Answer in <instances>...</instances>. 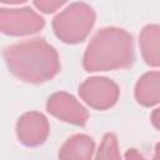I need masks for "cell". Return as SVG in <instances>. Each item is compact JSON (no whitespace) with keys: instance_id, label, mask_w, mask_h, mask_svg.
Here are the masks:
<instances>
[{"instance_id":"cell-1","label":"cell","mask_w":160,"mask_h":160,"mask_svg":"<svg viewBox=\"0 0 160 160\" xmlns=\"http://www.w3.org/2000/svg\"><path fill=\"white\" fill-rule=\"evenodd\" d=\"M2 55L9 71L26 82L48 81L60 70L58 52L44 39L26 40L8 46Z\"/></svg>"},{"instance_id":"cell-2","label":"cell","mask_w":160,"mask_h":160,"mask_svg":"<svg viewBox=\"0 0 160 160\" xmlns=\"http://www.w3.org/2000/svg\"><path fill=\"white\" fill-rule=\"evenodd\" d=\"M134 61L132 38L124 29L100 30L89 44L84 55L86 71H108L128 68Z\"/></svg>"},{"instance_id":"cell-3","label":"cell","mask_w":160,"mask_h":160,"mask_svg":"<svg viewBox=\"0 0 160 160\" xmlns=\"http://www.w3.org/2000/svg\"><path fill=\"white\" fill-rule=\"evenodd\" d=\"M95 21V14L91 8L85 4H72L54 21L52 28L59 39L68 44L84 41Z\"/></svg>"},{"instance_id":"cell-4","label":"cell","mask_w":160,"mask_h":160,"mask_svg":"<svg viewBox=\"0 0 160 160\" xmlns=\"http://www.w3.org/2000/svg\"><path fill=\"white\" fill-rule=\"evenodd\" d=\"M79 94L91 108L105 110L118 101L119 88L106 78H90L81 84Z\"/></svg>"},{"instance_id":"cell-5","label":"cell","mask_w":160,"mask_h":160,"mask_svg":"<svg viewBox=\"0 0 160 160\" xmlns=\"http://www.w3.org/2000/svg\"><path fill=\"white\" fill-rule=\"evenodd\" d=\"M0 20H1V31L4 34L12 36L36 32L45 24L44 19L38 14H35L29 8L20 10L1 9Z\"/></svg>"},{"instance_id":"cell-6","label":"cell","mask_w":160,"mask_h":160,"mask_svg":"<svg viewBox=\"0 0 160 160\" xmlns=\"http://www.w3.org/2000/svg\"><path fill=\"white\" fill-rule=\"evenodd\" d=\"M46 109L54 116L74 125L82 126L86 124L89 118L86 109L81 106L74 96L66 92H56L51 95L48 100Z\"/></svg>"},{"instance_id":"cell-7","label":"cell","mask_w":160,"mask_h":160,"mask_svg":"<svg viewBox=\"0 0 160 160\" xmlns=\"http://www.w3.org/2000/svg\"><path fill=\"white\" fill-rule=\"evenodd\" d=\"M16 134L19 141L26 146L41 145L49 135L48 120L40 112H26L18 120Z\"/></svg>"},{"instance_id":"cell-8","label":"cell","mask_w":160,"mask_h":160,"mask_svg":"<svg viewBox=\"0 0 160 160\" xmlns=\"http://www.w3.org/2000/svg\"><path fill=\"white\" fill-rule=\"evenodd\" d=\"M94 146V140L88 135H74L62 145L59 152V160H91Z\"/></svg>"},{"instance_id":"cell-9","label":"cell","mask_w":160,"mask_h":160,"mask_svg":"<svg viewBox=\"0 0 160 160\" xmlns=\"http://www.w3.org/2000/svg\"><path fill=\"white\" fill-rule=\"evenodd\" d=\"M135 98L144 106L160 102V72L152 71L142 75L135 86Z\"/></svg>"},{"instance_id":"cell-10","label":"cell","mask_w":160,"mask_h":160,"mask_svg":"<svg viewBox=\"0 0 160 160\" xmlns=\"http://www.w3.org/2000/svg\"><path fill=\"white\" fill-rule=\"evenodd\" d=\"M140 46L145 62L151 66H160V26L148 25L140 35Z\"/></svg>"},{"instance_id":"cell-11","label":"cell","mask_w":160,"mask_h":160,"mask_svg":"<svg viewBox=\"0 0 160 160\" xmlns=\"http://www.w3.org/2000/svg\"><path fill=\"white\" fill-rule=\"evenodd\" d=\"M95 160H121L120 154L118 151L116 136L114 134L111 132L105 134Z\"/></svg>"},{"instance_id":"cell-12","label":"cell","mask_w":160,"mask_h":160,"mask_svg":"<svg viewBox=\"0 0 160 160\" xmlns=\"http://www.w3.org/2000/svg\"><path fill=\"white\" fill-rule=\"evenodd\" d=\"M125 159L126 160H148L141 154H139L136 149H129L125 152ZM152 160H160V142H158L155 145V154H154Z\"/></svg>"},{"instance_id":"cell-13","label":"cell","mask_w":160,"mask_h":160,"mask_svg":"<svg viewBox=\"0 0 160 160\" xmlns=\"http://www.w3.org/2000/svg\"><path fill=\"white\" fill-rule=\"evenodd\" d=\"M62 4H64L62 1L61 2H41V1L39 2V1H35L34 2V5L38 6L44 12H52V11H55V8L56 6H60Z\"/></svg>"},{"instance_id":"cell-14","label":"cell","mask_w":160,"mask_h":160,"mask_svg":"<svg viewBox=\"0 0 160 160\" xmlns=\"http://www.w3.org/2000/svg\"><path fill=\"white\" fill-rule=\"evenodd\" d=\"M151 122H152V125L156 129L160 130V108L152 111V114H151Z\"/></svg>"}]
</instances>
